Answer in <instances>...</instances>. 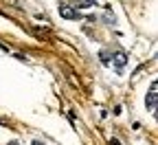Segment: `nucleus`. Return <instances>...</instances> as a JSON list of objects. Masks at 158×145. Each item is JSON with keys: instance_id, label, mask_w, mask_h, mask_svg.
Here are the masks:
<instances>
[{"instance_id": "nucleus-1", "label": "nucleus", "mask_w": 158, "mask_h": 145, "mask_svg": "<svg viewBox=\"0 0 158 145\" xmlns=\"http://www.w3.org/2000/svg\"><path fill=\"white\" fill-rule=\"evenodd\" d=\"M59 15H62L64 20H81L79 11L73 9V7H68V5H59Z\"/></svg>"}, {"instance_id": "nucleus-2", "label": "nucleus", "mask_w": 158, "mask_h": 145, "mask_svg": "<svg viewBox=\"0 0 158 145\" xmlns=\"http://www.w3.org/2000/svg\"><path fill=\"white\" fill-rule=\"evenodd\" d=\"M156 103H158V97H156V84H152V90L147 95V108L154 112L156 110Z\"/></svg>"}, {"instance_id": "nucleus-3", "label": "nucleus", "mask_w": 158, "mask_h": 145, "mask_svg": "<svg viewBox=\"0 0 158 145\" xmlns=\"http://www.w3.org/2000/svg\"><path fill=\"white\" fill-rule=\"evenodd\" d=\"M125 62H127V57H125V53L123 51H116L114 53V64L121 68V66H125Z\"/></svg>"}, {"instance_id": "nucleus-4", "label": "nucleus", "mask_w": 158, "mask_h": 145, "mask_svg": "<svg viewBox=\"0 0 158 145\" xmlns=\"http://www.w3.org/2000/svg\"><path fill=\"white\" fill-rule=\"evenodd\" d=\"M90 5H92V0H81V2H77L79 9H86V7H90Z\"/></svg>"}, {"instance_id": "nucleus-5", "label": "nucleus", "mask_w": 158, "mask_h": 145, "mask_svg": "<svg viewBox=\"0 0 158 145\" xmlns=\"http://www.w3.org/2000/svg\"><path fill=\"white\" fill-rule=\"evenodd\" d=\"M101 62H103V64H108V62H110V57H108V53H101Z\"/></svg>"}, {"instance_id": "nucleus-6", "label": "nucleus", "mask_w": 158, "mask_h": 145, "mask_svg": "<svg viewBox=\"0 0 158 145\" xmlns=\"http://www.w3.org/2000/svg\"><path fill=\"white\" fill-rule=\"evenodd\" d=\"M7 145H20V143H18V141H11V143H7Z\"/></svg>"}]
</instances>
